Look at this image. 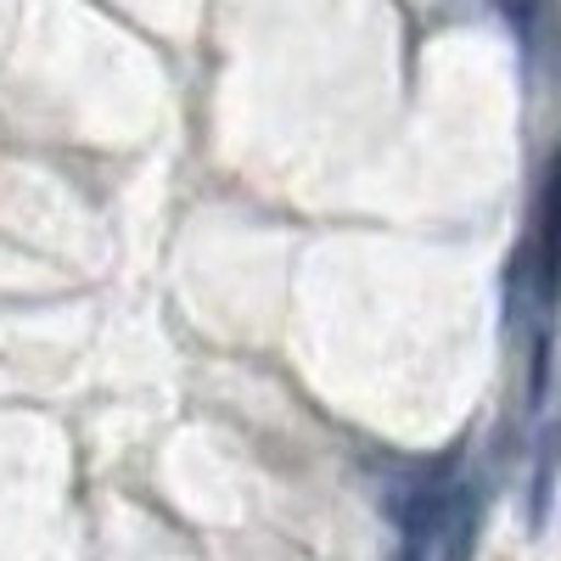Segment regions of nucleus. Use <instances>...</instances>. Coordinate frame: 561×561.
I'll return each instance as SVG.
<instances>
[{
  "instance_id": "1",
  "label": "nucleus",
  "mask_w": 561,
  "mask_h": 561,
  "mask_svg": "<svg viewBox=\"0 0 561 561\" xmlns=\"http://www.w3.org/2000/svg\"><path fill=\"white\" fill-rule=\"evenodd\" d=\"M433 545H438V561H472V545H478V494H455V505H449V517H444V528L433 534Z\"/></svg>"
},
{
  "instance_id": "2",
  "label": "nucleus",
  "mask_w": 561,
  "mask_h": 561,
  "mask_svg": "<svg viewBox=\"0 0 561 561\" xmlns=\"http://www.w3.org/2000/svg\"><path fill=\"white\" fill-rule=\"evenodd\" d=\"M545 388H550V337L539 332V348H534V404L545 399Z\"/></svg>"
},
{
  "instance_id": "3",
  "label": "nucleus",
  "mask_w": 561,
  "mask_h": 561,
  "mask_svg": "<svg viewBox=\"0 0 561 561\" xmlns=\"http://www.w3.org/2000/svg\"><path fill=\"white\" fill-rule=\"evenodd\" d=\"M534 7L539 0H505V18L517 23V28H528V18H534Z\"/></svg>"
}]
</instances>
